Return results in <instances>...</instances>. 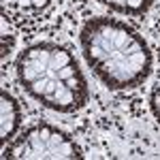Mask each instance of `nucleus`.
I'll return each mask as SVG.
<instances>
[{"label":"nucleus","mask_w":160,"mask_h":160,"mask_svg":"<svg viewBox=\"0 0 160 160\" xmlns=\"http://www.w3.org/2000/svg\"><path fill=\"white\" fill-rule=\"evenodd\" d=\"M22 124V109L19 102L13 98L7 90L0 92V137H2V145L11 143Z\"/></svg>","instance_id":"obj_4"},{"label":"nucleus","mask_w":160,"mask_h":160,"mask_svg":"<svg viewBox=\"0 0 160 160\" xmlns=\"http://www.w3.org/2000/svg\"><path fill=\"white\" fill-rule=\"evenodd\" d=\"M79 43L88 66L109 90H135L152 73L148 41L120 19H88Z\"/></svg>","instance_id":"obj_1"},{"label":"nucleus","mask_w":160,"mask_h":160,"mask_svg":"<svg viewBox=\"0 0 160 160\" xmlns=\"http://www.w3.org/2000/svg\"><path fill=\"white\" fill-rule=\"evenodd\" d=\"M100 2L105 7H109L111 11L120 13V15H130V17L145 15L154 4V0H100Z\"/></svg>","instance_id":"obj_6"},{"label":"nucleus","mask_w":160,"mask_h":160,"mask_svg":"<svg viewBox=\"0 0 160 160\" xmlns=\"http://www.w3.org/2000/svg\"><path fill=\"white\" fill-rule=\"evenodd\" d=\"M149 109L154 113V118L160 122V88H154L149 94Z\"/></svg>","instance_id":"obj_7"},{"label":"nucleus","mask_w":160,"mask_h":160,"mask_svg":"<svg viewBox=\"0 0 160 160\" xmlns=\"http://www.w3.org/2000/svg\"><path fill=\"white\" fill-rule=\"evenodd\" d=\"M19 83L43 107L58 113H75L90 100L83 71L66 47L41 41L19 51L15 60Z\"/></svg>","instance_id":"obj_2"},{"label":"nucleus","mask_w":160,"mask_h":160,"mask_svg":"<svg viewBox=\"0 0 160 160\" xmlns=\"http://www.w3.org/2000/svg\"><path fill=\"white\" fill-rule=\"evenodd\" d=\"M51 0H2V13L13 19H37L49 9Z\"/></svg>","instance_id":"obj_5"},{"label":"nucleus","mask_w":160,"mask_h":160,"mask_svg":"<svg viewBox=\"0 0 160 160\" xmlns=\"http://www.w3.org/2000/svg\"><path fill=\"white\" fill-rule=\"evenodd\" d=\"M2 158L9 160H75L83 158L81 148L71 135L51 126V124H32L19 137H15L2 149Z\"/></svg>","instance_id":"obj_3"}]
</instances>
